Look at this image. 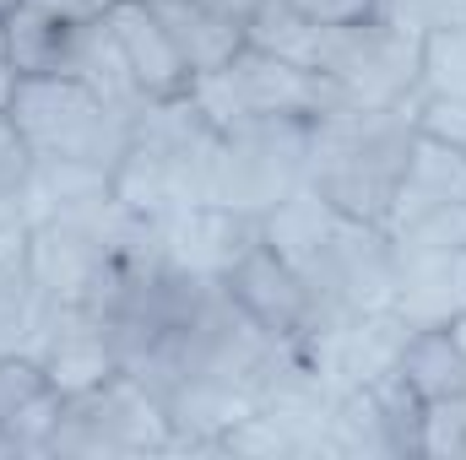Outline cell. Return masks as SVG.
I'll return each mask as SVG.
<instances>
[{"label":"cell","mask_w":466,"mask_h":460,"mask_svg":"<svg viewBox=\"0 0 466 460\" xmlns=\"http://www.w3.org/2000/svg\"><path fill=\"white\" fill-rule=\"evenodd\" d=\"M260 238L304 276L320 331L342 325L352 315H369V309H390L396 238L380 223L337 212L326 195L304 185L260 217Z\"/></svg>","instance_id":"6da1fadb"},{"label":"cell","mask_w":466,"mask_h":460,"mask_svg":"<svg viewBox=\"0 0 466 460\" xmlns=\"http://www.w3.org/2000/svg\"><path fill=\"white\" fill-rule=\"evenodd\" d=\"M423 98V87H418ZM418 98L407 104H342L309 125V190L326 195L337 212L380 223L390 217L407 152L418 141Z\"/></svg>","instance_id":"7a4b0ae2"},{"label":"cell","mask_w":466,"mask_h":460,"mask_svg":"<svg viewBox=\"0 0 466 460\" xmlns=\"http://www.w3.org/2000/svg\"><path fill=\"white\" fill-rule=\"evenodd\" d=\"M212 141H218V125L201 115V104L190 93L168 98V104H147L130 125L125 157L115 168V195L141 217H168V212L201 206Z\"/></svg>","instance_id":"3957f363"},{"label":"cell","mask_w":466,"mask_h":460,"mask_svg":"<svg viewBox=\"0 0 466 460\" xmlns=\"http://www.w3.org/2000/svg\"><path fill=\"white\" fill-rule=\"evenodd\" d=\"M309 179V119L266 115L218 125L201 206H223L244 217H266Z\"/></svg>","instance_id":"277c9868"},{"label":"cell","mask_w":466,"mask_h":460,"mask_svg":"<svg viewBox=\"0 0 466 460\" xmlns=\"http://www.w3.org/2000/svg\"><path fill=\"white\" fill-rule=\"evenodd\" d=\"M11 125L22 130L27 152L44 163H87L115 174L130 141L136 115L115 109L76 76H16L11 93Z\"/></svg>","instance_id":"5b68a950"},{"label":"cell","mask_w":466,"mask_h":460,"mask_svg":"<svg viewBox=\"0 0 466 460\" xmlns=\"http://www.w3.org/2000/svg\"><path fill=\"white\" fill-rule=\"evenodd\" d=\"M168 412L136 374H109L76 395H60V417L49 434V455L98 460V455H168Z\"/></svg>","instance_id":"8992f818"},{"label":"cell","mask_w":466,"mask_h":460,"mask_svg":"<svg viewBox=\"0 0 466 460\" xmlns=\"http://www.w3.org/2000/svg\"><path fill=\"white\" fill-rule=\"evenodd\" d=\"M130 217L136 212L119 201L115 190L44 212L27 228V271H33V282L55 304H82V293L98 282V271H109L119 260Z\"/></svg>","instance_id":"52a82bcc"},{"label":"cell","mask_w":466,"mask_h":460,"mask_svg":"<svg viewBox=\"0 0 466 460\" xmlns=\"http://www.w3.org/2000/svg\"><path fill=\"white\" fill-rule=\"evenodd\" d=\"M190 98L201 104V115L212 125H233V119H266V115H288V119H315L342 109L348 98L320 76V71H304L293 60H277L266 49H255L244 38V49L233 55L228 65L196 76Z\"/></svg>","instance_id":"ba28073f"},{"label":"cell","mask_w":466,"mask_h":460,"mask_svg":"<svg viewBox=\"0 0 466 460\" xmlns=\"http://www.w3.org/2000/svg\"><path fill=\"white\" fill-rule=\"evenodd\" d=\"M315 71L348 104H369V109L407 104V98H418V82H423V44L385 27L380 16H363V22L326 27Z\"/></svg>","instance_id":"9c48e42d"},{"label":"cell","mask_w":466,"mask_h":460,"mask_svg":"<svg viewBox=\"0 0 466 460\" xmlns=\"http://www.w3.org/2000/svg\"><path fill=\"white\" fill-rule=\"evenodd\" d=\"M218 282L228 287L233 304H238L266 336H277V342L299 346L320 331V315H315V298H309L304 276H299L266 238H260L255 249H244V255L233 260V271L218 276Z\"/></svg>","instance_id":"30bf717a"},{"label":"cell","mask_w":466,"mask_h":460,"mask_svg":"<svg viewBox=\"0 0 466 460\" xmlns=\"http://www.w3.org/2000/svg\"><path fill=\"white\" fill-rule=\"evenodd\" d=\"M407 336H412V325L396 309H369V315H352L342 325L315 331L309 342H299V352L320 368V379L331 390H358V385H374L396 368Z\"/></svg>","instance_id":"8fae6325"},{"label":"cell","mask_w":466,"mask_h":460,"mask_svg":"<svg viewBox=\"0 0 466 460\" xmlns=\"http://www.w3.org/2000/svg\"><path fill=\"white\" fill-rule=\"evenodd\" d=\"M27 357L44 368V379L60 395H76V390L119 374V357H115V342H109L104 320L93 309H82V304H55Z\"/></svg>","instance_id":"7c38bea8"},{"label":"cell","mask_w":466,"mask_h":460,"mask_svg":"<svg viewBox=\"0 0 466 460\" xmlns=\"http://www.w3.org/2000/svg\"><path fill=\"white\" fill-rule=\"evenodd\" d=\"M390 309L407 325H461L466 320V249L396 244Z\"/></svg>","instance_id":"4fadbf2b"},{"label":"cell","mask_w":466,"mask_h":460,"mask_svg":"<svg viewBox=\"0 0 466 460\" xmlns=\"http://www.w3.org/2000/svg\"><path fill=\"white\" fill-rule=\"evenodd\" d=\"M109 27H115L119 49H125V65H130L136 87L147 93V104H168V98H185L196 87L190 60L179 55V44L168 38V27L157 22V11L147 0L109 5Z\"/></svg>","instance_id":"5bb4252c"},{"label":"cell","mask_w":466,"mask_h":460,"mask_svg":"<svg viewBox=\"0 0 466 460\" xmlns=\"http://www.w3.org/2000/svg\"><path fill=\"white\" fill-rule=\"evenodd\" d=\"M163 244H168V265L190 276H228L233 260L260 244V217L223 212V206H185L163 217Z\"/></svg>","instance_id":"9a60e30c"},{"label":"cell","mask_w":466,"mask_h":460,"mask_svg":"<svg viewBox=\"0 0 466 460\" xmlns=\"http://www.w3.org/2000/svg\"><path fill=\"white\" fill-rule=\"evenodd\" d=\"M451 201H466V152L418 130L407 168H401V185H396V201H390V217H385V233L412 228Z\"/></svg>","instance_id":"2e32d148"},{"label":"cell","mask_w":466,"mask_h":460,"mask_svg":"<svg viewBox=\"0 0 466 460\" xmlns=\"http://www.w3.org/2000/svg\"><path fill=\"white\" fill-rule=\"evenodd\" d=\"M396 379L423 401H451L466 390V325H412L396 357Z\"/></svg>","instance_id":"e0dca14e"},{"label":"cell","mask_w":466,"mask_h":460,"mask_svg":"<svg viewBox=\"0 0 466 460\" xmlns=\"http://www.w3.org/2000/svg\"><path fill=\"white\" fill-rule=\"evenodd\" d=\"M66 76H76L82 87H93L98 98H109L125 115H141V109H147V93L136 87V76H130V65H125V49H119L115 27H109V11H104L98 22H82Z\"/></svg>","instance_id":"ac0fdd59"},{"label":"cell","mask_w":466,"mask_h":460,"mask_svg":"<svg viewBox=\"0 0 466 460\" xmlns=\"http://www.w3.org/2000/svg\"><path fill=\"white\" fill-rule=\"evenodd\" d=\"M147 5L157 11V22L168 27V38L179 44V55L190 60L196 76L228 65L244 49V22H233V16H218V11L190 5V0H147Z\"/></svg>","instance_id":"d6986e66"},{"label":"cell","mask_w":466,"mask_h":460,"mask_svg":"<svg viewBox=\"0 0 466 460\" xmlns=\"http://www.w3.org/2000/svg\"><path fill=\"white\" fill-rule=\"evenodd\" d=\"M0 27H5V55H11L16 76H66L76 33H82V22H60L33 5H11L0 16Z\"/></svg>","instance_id":"ffe728a7"},{"label":"cell","mask_w":466,"mask_h":460,"mask_svg":"<svg viewBox=\"0 0 466 460\" xmlns=\"http://www.w3.org/2000/svg\"><path fill=\"white\" fill-rule=\"evenodd\" d=\"M331 455L348 460H401L396 455V434H390V417L380 406V395L369 385L358 390H337L331 401Z\"/></svg>","instance_id":"44dd1931"},{"label":"cell","mask_w":466,"mask_h":460,"mask_svg":"<svg viewBox=\"0 0 466 460\" xmlns=\"http://www.w3.org/2000/svg\"><path fill=\"white\" fill-rule=\"evenodd\" d=\"M244 38H249L255 49L277 55V60H293V65L315 71V60H320V38H326V22L293 11L288 0H260V5L249 11V22H244Z\"/></svg>","instance_id":"7402d4cb"},{"label":"cell","mask_w":466,"mask_h":460,"mask_svg":"<svg viewBox=\"0 0 466 460\" xmlns=\"http://www.w3.org/2000/svg\"><path fill=\"white\" fill-rule=\"evenodd\" d=\"M49 309H55V298L33 282L27 260L5 265L0 271V357H16V352L27 357L38 331H44V320H49Z\"/></svg>","instance_id":"603a6c76"},{"label":"cell","mask_w":466,"mask_h":460,"mask_svg":"<svg viewBox=\"0 0 466 460\" xmlns=\"http://www.w3.org/2000/svg\"><path fill=\"white\" fill-rule=\"evenodd\" d=\"M374 16L407 38H434V33H451L466 27V0H374Z\"/></svg>","instance_id":"cb8c5ba5"},{"label":"cell","mask_w":466,"mask_h":460,"mask_svg":"<svg viewBox=\"0 0 466 460\" xmlns=\"http://www.w3.org/2000/svg\"><path fill=\"white\" fill-rule=\"evenodd\" d=\"M423 93L440 98H466V27L423 38Z\"/></svg>","instance_id":"d4e9b609"},{"label":"cell","mask_w":466,"mask_h":460,"mask_svg":"<svg viewBox=\"0 0 466 460\" xmlns=\"http://www.w3.org/2000/svg\"><path fill=\"white\" fill-rule=\"evenodd\" d=\"M423 460H466V390L423 406Z\"/></svg>","instance_id":"484cf974"},{"label":"cell","mask_w":466,"mask_h":460,"mask_svg":"<svg viewBox=\"0 0 466 460\" xmlns=\"http://www.w3.org/2000/svg\"><path fill=\"white\" fill-rule=\"evenodd\" d=\"M396 244H423V249H466V201H451L440 212H429L423 223L390 233Z\"/></svg>","instance_id":"4316f807"},{"label":"cell","mask_w":466,"mask_h":460,"mask_svg":"<svg viewBox=\"0 0 466 460\" xmlns=\"http://www.w3.org/2000/svg\"><path fill=\"white\" fill-rule=\"evenodd\" d=\"M27 179H33V152L22 130L11 125V115H0V195L22 201V212H27Z\"/></svg>","instance_id":"83f0119b"},{"label":"cell","mask_w":466,"mask_h":460,"mask_svg":"<svg viewBox=\"0 0 466 460\" xmlns=\"http://www.w3.org/2000/svg\"><path fill=\"white\" fill-rule=\"evenodd\" d=\"M418 130L434 135V141H451L466 152V98H440V93H423L418 98Z\"/></svg>","instance_id":"f1b7e54d"},{"label":"cell","mask_w":466,"mask_h":460,"mask_svg":"<svg viewBox=\"0 0 466 460\" xmlns=\"http://www.w3.org/2000/svg\"><path fill=\"white\" fill-rule=\"evenodd\" d=\"M293 11H304V16H315V22H326V27H342V22H363V16H374V0H288Z\"/></svg>","instance_id":"f546056e"},{"label":"cell","mask_w":466,"mask_h":460,"mask_svg":"<svg viewBox=\"0 0 466 460\" xmlns=\"http://www.w3.org/2000/svg\"><path fill=\"white\" fill-rule=\"evenodd\" d=\"M27 228H33V223H27L22 212H0V271L27 260Z\"/></svg>","instance_id":"4dcf8cb0"},{"label":"cell","mask_w":466,"mask_h":460,"mask_svg":"<svg viewBox=\"0 0 466 460\" xmlns=\"http://www.w3.org/2000/svg\"><path fill=\"white\" fill-rule=\"evenodd\" d=\"M16 5H33V11L60 16V22H98L109 11V0H16Z\"/></svg>","instance_id":"1f68e13d"},{"label":"cell","mask_w":466,"mask_h":460,"mask_svg":"<svg viewBox=\"0 0 466 460\" xmlns=\"http://www.w3.org/2000/svg\"><path fill=\"white\" fill-rule=\"evenodd\" d=\"M190 5H207V11H218V16H233V22H249V11H255L260 0H190Z\"/></svg>","instance_id":"d6a6232c"},{"label":"cell","mask_w":466,"mask_h":460,"mask_svg":"<svg viewBox=\"0 0 466 460\" xmlns=\"http://www.w3.org/2000/svg\"><path fill=\"white\" fill-rule=\"evenodd\" d=\"M11 93H16V71H11V55H5V27H0V115L11 109Z\"/></svg>","instance_id":"836d02e7"},{"label":"cell","mask_w":466,"mask_h":460,"mask_svg":"<svg viewBox=\"0 0 466 460\" xmlns=\"http://www.w3.org/2000/svg\"><path fill=\"white\" fill-rule=\"evenodd\" d=\"M0 212H22V201H5V195H0ZM22 217H27V212H22Z\"/></svg>","instance_id":"e575fe53"},{"label":"cell","mask_w":466,"mask_h":460,"mask_svg":"<svg viewBox=\"0 0 466 460\" xmlns=\"http://www.w3.org/2000/svg\"><path fill=\"white\" fill-rule=\"evenodd\" d=\"M109 5H119V0H109Z\"/></svg>","instance_id":"d590c367"}]
</instances>
